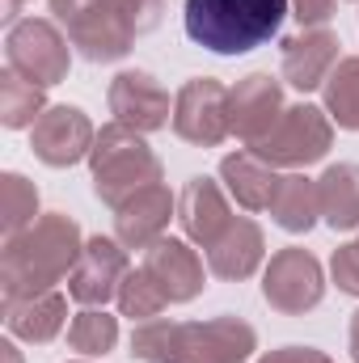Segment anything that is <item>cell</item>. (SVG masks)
I'll list each match as a JSON object with an SVG mask.
<instances>
[{"mask_svg": "<svg viewBox=\"0 0 359 363\" xmlns=\"http://www.w3.org/2000/svg\"><path fill=\"white\" fill-rule=\"evenodd\" d=\"M114 342H118V317H110L106 308H85L68 325V347L77 355H106L114 351Z\"/></svg>", "mask_w": 359, "mask_h": 363, "instance_id": "cell-25", "label": "cell"}, {"mask_svg": "<svg viewBox=\"0 0 359 363\" xmlns=\"http://www.w3.org/2000/svg\"><path fill=\"white\" fill-rule=\"evenodd\" d=\"M38 216V190L34 182H26L21 174H4L0 178V220H4V237L30 228Z\"/></svg>", "mask_w": 359, "mask_h": 363, "instance_id": "cell-27", "label": "cell"}, {"mask_svg": "<svg viewBox=\"0 0 359 363\" xmlns=\"http://www.w3.org/2000/svg\"><path fill=\"white\" fill-rule=\"evenodd\" d=\"M144 271L153 274V283L165 291L170 304H190L203 291V262L199 254L178 241V237H161L153 250H144Z\"/></svg>", "mask_w": 359, "mask_h": 363, "instance_id": "cell-16", "label": "cell"}, {"mask_svg": "<svg viewBox=\"0 0 359 363\" xmlns=\"http://www.w3.org/2000/svg\"><path fill=\"white\" fill-rule=\"evenodd\" d=\"M43 93L47 89L30 85L26 77H17L13 68H4V77H0V123H4L9 131H17V127H34L38 114L47 110Z\"/></svg>", "mask_w": 359, "mask_h": 363, "instance_id": "cell-23", "label": "cell"}, {"mask_svg": "<svg viewBox=\"0 0 359 363\" xmlns=\"http://www.w3.org/2000/svg\"><path fill=\"white\" fill-rule=\"evenodd\" d=\"M114 9H118V17L127 21V30L136 38L148 34V30H157L161 17H165V0H114Z\"/></svg>", "mask_w": 359, "mask_h": 363, "instance_id": "cell-28", "label": "cell"}, {"mask_svg": "<svg viewBox=\"0 0 359 363\" xmlns=\"http://www.w3.org/2000/svg\"><path fill=\"white\" fill-rule=\"evenodd\" d=\"M131 271L127 262V245L114 237H89L77 267L68 274V296L85 308H106L110 300H118V287Z\"/></svg>", "mask_w": 359, "mask_h": 363, "instance_id": "cell-8", "label": "cell"}, {"mask_svg": "<svg viewBox=\"0 0 359 363\" xmlns=\"http://www.w3.org/2000/svg\"><path fill=\"white\" fill-rule=\"evenodd\" d=\"M0 355H4V363H21V359H17V347H13V342H0Z\"/></svg>", "mask_w": 359, "mask_h": 363, "instance_id": "cell-35", "label": "cell"}, {"mask_svg": "<svg viewBox=\"0 0 359 363\" xmlns=\"http://www.w3.org/2000/svg\"><path fill=\"white\" fill-rule=\"evenodd\" d=\"M351 359L359 363V308H355V317H351Z\"/></svg>", "mask_w": 359, "mask_h": 363, "instance_id": "cell-33", "label": "cell"}, {"mask_svg": "<svg viewBox=\"0 0 359 363\" xmlns=\"http://www.w3.org/2000/svg\"><path fill=\"white\" fill-rule=\"evenodd\" d=\"M287 4H292V17L300 21V30L326 26L334 17V9H338V0H287Z\"/></svg>", "mask_w": 359, "mask_h": 363, "instance_id": "cell-30", "label": "cell"}, {"mask_svg": "<svg viewBox=\"0 0 359 363\" xmlns=\"http://www.w3.org/2000/svg\"><path fill=\"white\" fill-rule=\"evenodd\" d=\"M21 4H30V0H4V21L17 26V9H21Z\"/></svg>", "mask_w": 359, "mask_h": 363, "instance_id": "cell-34", "label": "cell"}, {"mask_svg": "<svg viewBox=\"0 0 359 363\" xmlns=\"http://www.w3.org/2000/svg\"><path fill=\"white\" fill-rule=\"evenodd\" d=\"M190 43L216 55H245L270 43L287 17V0H186Z\"/></svg>", "mask_w": 359, "mask_h": 363, "instance_id": "cell-2", "label": "cell"}, {"mask_svg": "<svg viewBox=\"0 0 359 363\" xmlns=\"http://www.w3.org/2000/svg\"><path fill=\"white\" fill-rule=\"evenodd\" d=\"M118 308H123V317H131V321L140 325V321L161 317V313L170 308V300H165V291L153 283V274L144 271V267H136V271H127L123 287H118Z\"/></svg>", "mask_w": 359, "mask_h": 363, "instance_id": "cell-26", "label": "cell"}, {"mask_svg": "<svg viewBox=\"0 0 359 363\" xmlns=\"http://www.w3.org/2000/svg\"><path fill=\"white\" fill-rule=\"evenodd\" d=\"M338 34L317 26V30H300L292 38H283V51H279V72L292 89L313 93L330 81V72L338 68Z\"/></svg>", "mask_w": 359, "mask_h": 363, "instance_id": "cell-11", "label": "cell"}, {"mask_svg": "<svg viewBox=\"0 0 359 363\" xmlns=\"http://www.w3.org/2000/svg\"><path fill=\"white\" fill-rule=\"evenodd\" d=\"M4 60L17 77H26L38 89H51L60 81H68V64H72V43L55 30V21L43 17H26L17 26H9L4 38Z\"/></svg>", "mask_w": 359, "mask_h": 363, "instance_id": "cell-5", "label": "cell"}, {"mask_svg": "<svg viewBox=\"0 0 359 363\" xmlns=\"http://www.w3.org/2000/svg\"><path fill=\"white\" fill-rule=\"evenodd\" d=\"M110 114L114 123L148 135V131H161L170 118H174V106H170V93L165 85L153 77V72H140V68H127L110 81Z\"/></svg>", "mask_w": 359, "mask_h": 363, "instance_id": "cell-10", "label": "cell"}, {"mask_svg": "<svg viewBox=\"0 0 359 363\" xmlns=\"http://www.w3.org/2000/svg\"><path fill=\"white\" fill-rule=\"evenodd\" d=\"M263 296L275 313L283 317H304L309 308L321 304L326 296V274H321V262L300 250V245H287L279 250L263 271Z\"/></svg>", "mask_w": 359, "mask_h": 363, "instance_id": "cell-7", "label": "cell"}, {"mask_svg": "<svg viewBox=\"0 0 359 363\" xmlns=\"http://www.w3.org/2000/svg\"><path fill=\"white\" fill-rule=\"evenodd\" d=\"M317 194H321V220L334 233L359 228V165H351V161L330 165L317 178Z\"/></svg>", "mask_w": 359, "mask_h": 363, "instance_id": "cell-20", "label": "cell"}, {"mask_svg": "<svg viewBox=\"0 0 359 363\" xmlns=\"http://www.w3.org/2000/svg\"><path fill=\"white\" fill-rule=\"evenodd\" d=\"M68 321V296L64 291H38L26 300H4V325L9 334L26 338V342H51Z\"/></svg>", "mask_w": 359, "mask_h": 363, "instance_id": "cell-19", "label": "cell"}, {"mask_svg": "<svg viewBox=\"0 0 359 363\" xmlns=\"http://www.w3.org/2000/svg\"><path fill=\"white\" fill-rule=\"evenodd\" d=\"M220 178H224L228 194H233L245 211H270L275 190H279V182H283L275 174V165H267L254 148L228 152V157L220 161Z\"/></svg>", "mask_w": 359, "mask_h": 363, "instance_id": "cell-18", "label": "cell"}, {"mask_svg": "<svg viewBox=\"0 0 359 363\" xmlns=\"http://www.w3.org/2000/svg\"><path fill=\"white\" fill-rule=\"evenodd\" d=\"M258 363H334V359H330V355H321L317 347H279V351L263 355Z\"/></svg>", "mask_w": 359, "mask_h": 363, "instance_id": "cell-32", "label": "cell"}, {"mask_svg": "<svg viewBox=\"0 0 359 363\" xmlns=\"http://www.w3.org/2000/svg\"><path fill=\"white\" fill-rule=\"evenodd\" d=\"M258 351V334L241 317H211L186 321V351L182 363H245Z\"/></svg>", "mask_w": 359, "mask_h": 363, "instance_id": "cell-13", "label": "cell"}, {"mask_svg": "<svg viewBox=\"0 0 359 363\" xmlns=\"http://www.w3.org/2000/svg\"><path fill=\"white\" fill-rule=\"evenodd\" d=\"M334 144V123L321 106H287L279 114V123L270 127L267 135L254 144V152L267 161V165H283V169H304L313 161H321Z\"/></svg>", "mask_w": 359, "mask_h": 363, "instance_id": "cell-4", "label": "cell"}, {"mask_svg": "<svg viewBox=\"0 0 359 363\" xmlns=\"http://www.w3.org/2000/svg\"><path fill=\"white\" fill-rule=\"evenodd\" d=\"M182 351H186V321L153 317L140 321L131 334V359L140 363H182Z\"/></svg>", "mask_w": 359, "mask_h": 363, "instance_id": "cell-22", "label": "cell"}, {"mask_svg": "<svg viewBox=\"0 0 359 363\" xmlns=\"http://www.w3.org/2000/svg\"><path fill=\"white\" fill-rule=\"evenodd\" d=\"M174 211H178V199L170 194V186L153 182V186L136 190L123 207H114V237L127 250H153L165 237Z\"/></svg>", "mask_w": 359, "mask_h": 363, "instance_id": "cell-14", "label": "cell"}, {"mask_svg": "<svg viewBox=\"0 0 359 363\" xmlns=\"http://www.w3.org/2000/svg\"><path fill=\"white\" fill-rule=\"evenodd\" d=\"M326 89V110L338 127L359 131V55L338 60V68L330 72V81L321 85Z\"/></svg>", "mask_w": 359, "mask_h": 363, "instance_id": "cell-24", "label": "cell"}, {"mask_svg": "<svg viewBox=\"0 0 359 363\" xmlns=\"http://www.w3.org/2000/svg\"><path fill=\"white\" fill-rule=\"evenodd\" d=\"M89 169H93V194L106 207H123L136 190L161 182L157 152L144 144L140 131H131L123 123H110V127L97 131L89 152Z\"/></svg>", "mask_w": 359, "mask_h": 363, "instance_id": "cell-3", "label": "cell"}, {"mask_svg": "<svg viewBox=\"0 0 359 363\" xmlns=\"http://www.w3.org/2000/svg\"><path fill=\"white\" fill-rule=\"evenodd\" d=\"M178 220L182 228H186V237L190 241H199L203 250L228 228V220H233V211H228V199H224V190H220V182L211 178H190L182 186L178 194Z\"/></svg>", "mask_w": 359, "mask_h": 363, "instance_id": "cell-17", "label": "cell"}, {"mask_svg": "<svg viewBox=\"0 0 359 363\" xmlns=\"http://www.w3.org/2000/svg\"><path fill=\"white\" fill-rule=\"evenodd\" d=\"M283 81L270 72H250L245 81H237V89L228 93V118H233V135L245 140L250 148L267 135L283 114Z\"/></svg>", "mask_w": 359, "mask_h": 363, "instance_id": "cell-12", "label": "cell"}, {"mask_svg": "<svg viewBox=\"0 0 359 363\" xmlns=\"http://www.w3.org/2000/svg\"><path fill=\"white\" fill-rule=\"evenodd\" d=\"M101 4H106V0H51V13H55V21H60L64 30H72V26H81L85 17H93Z\"/></svg>", "mask_w": 359, "mask_h": 363, "instance_id": "cell-31", "label": "cell"}, {"mask_svg": "<svg viewBox=\"0 0 359 363\" xmlns=\"http://www.w3.org/2000/svg\"><path fill=\"white\" fill-rule=\"evenodd\" d=\"M270 216L283 233H309L317 220H321V194H317V182L304 178V174H287L275 190V203H270Z\"/></svg>", "mask_w": 359, "mask_h": 363, "instance_id": "cell-21", "label": "cell"}, {"mask_svg": "<svg viewBox=\"0 0 359 363\" xmlns=\"http://www.w3.org/2000/svg\"><path fill=\"white\" fill-rule=\"evenodd\" d=\"M267 258V237L250 216H233L228 228L207 245V271L224 283H241L263 267Z\"/></svg>", "mask_w": 359, "mask_h": 363, "instance_id": "cell-15", "label": "cell"}, {"mask_svg": "<svg viewBox=\"0 0 359 363\" xmlns=\"http://www.w3.org/2000/svg\"><path fill=\"white\" fill-rule=\"evenodd\" d=\"M81 250H85L81 224L64 211H47L30 228L4 237V254H0L4 300H26V296L51 291L55 283H64L72 274Z\"/></svg>", "mask_w": 359, "mask_h": 363, "instance_id": "cell-1", "label": "cell"}, {"mask_svg": "<svg viewBox=\"0 0 359 363\" xmlns=\"http://www.w3.org/2000/svg\"><path fill=\"white\" fill-rule=\"evenodd\" d=\"M228 85L216 77H194L174 97V135L194 148H216L233 135L228 118Z\"/></svg>", "mask_w": 359, "mask_h": 363, "instance_id": "cell-6", "label": "cell"}, {"mask_svg": "<svg viewBox=\"0 0 359 363\" xmlns=\"http://www.w3.org/2000/svg\"><path fill=\"white\" fill-rule=\"evenodd\" d=\"M330 274H334L338 291H347V296H359V237L334 250V258H330Z\"/></svg>", "mask_w": 359, "mask_h": 363, "instance_id": "cell-29", "label": "cell"}, {"mask_svg": "<svg viewBox=\"0 0 359 363\" xmlns=\"http://www.w3.org/2000/svg\"><path fill=\"white\" fill-rule=\"evenodd\" d=\"M93 140H97V131L81 106H47L38 114V123L30 127V148L51 169H68V165L85 161L93 152Z\"/></svg>", "mask_w": 359, "mask_h": 363, "instance_id": "cell-9", "label": "cell"}]
</instances>
